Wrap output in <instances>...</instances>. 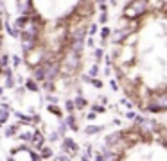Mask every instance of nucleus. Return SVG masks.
Listing matches in <instances>:
<instances>
[{"label":"nucleus","instance_id":"obj_22","mask_svg":"<svg viewBox=\"0 0 167 161\" xmlns=\"http://www.w3.org/2000/svg\"><path fill=\"white\" fill-rule=\"evenodd\" d=\"M6 30H7V32H9V34H11L13 38H20V30L13 29V25H11L9 22H6Z\"/></svg>","mask_w":167,"mask_h":161},{"label":"nucleus","instance_id":"obj_33","mask_svg":"<svg viewBox=\"0 0 167 161\" xmlns=\"http://www.w3.org/2000/svg\"><path fill=\"white\" fill-rule=\"evenodd\" d=\"M97 30H99V27H97V23H90V29H88V32H90V36H92V34H95Z\"/></svg>","mask_w":167,"mask_h":161},{"label":"nucleus","instance_id":"obj_35","mask_svg":"<svg viewBox=\"0 0 167 161\" xmlns=\"http://www.w3.org/2000/svg\"><path fill=\"white\" fill-rule=\"evenodd\" d=\"M13 65L20 66V65H22V58H20V56H13Z\"/></svg>","mask_w":167,"mask_h":161},{"label":"nucleus","instance_id":"obj_40","mask_svg":"<svg viewBox=\"0 0 167 161\" xmlns=\"http://www.w3.org/2000/svg\"><path fill=\"white\" fill-rule=\"evenodd\" d=\"M81 80H83V82H92V79L88 77L86 73H83V75H81Z\"/></svg>","mask_w":167,"mask_h":161},{"label":"nucleus","instance_id":"obj_36","mask_svg":"<svg viewBox=\"0 0 167 161\" xmlns=\"http://www.w3.org/2000/svg\"><path fill=\"white\" fill-rule=\"evenodd\" d=\"M108 22V15L106 13H101V16H99V23H106Z\"/></svg>","mask_w":167,"mask_h":161},{"label":"nucleus","instance_id":"obj_9","mask_svg":"<svg viewBox=\"0 0 167 161\" xmlns=\"http://www.w3.org/2000/svg\"><path fill=\"white\" fill-rule=\"evenodd\" d=\"M61 145H63V150H66V152H70V154H76V150H77V143H76L72 138H68V136L63 138V143H61Z\"/></svg>","mask_w":167,"mask_h":161},{"label":"nucleus","instance_id":"obj_34","mask_svg":"<svg viewBox=\"0 0 167 161\" xmlns=\"http://www.w3.org/2000/svg\"><path fill=\"white\" fill-rule=\"evenodd\" d=\"M42 84H43V88L47 90V91H51V90L54 88V82H49V80H43Z\"/></svg>","mask_w":167,"mask_h":161},{"label":"nucleus","instance_id":"obj_25","mask_svg":"<svg viewBox=\"0 0 167 161\" xmlns=\"http://www.w3.org/2000/svg\"><path fill=\"white\" fill-rule=\"evenodd\" d=\"M65 109H66V115H74V111H76V108H74V102L68 99V100H65Z\"/></svg>","mask_w":167,"mask_h":161},{"label":"nucleus","instance_id":"obj_54","mask_svg":"<svg viewBox=\"0 0 167 161\" xmlns=\"http://www.w3.org/2000/svg\"><path fill=\"white\" fill-rule=\"evenodd\" d=\"M0 23H2V20H0Z\"/></svg>","mask_w":167,"mask_h":161},{"label":"nucleus","instance_id":"obj_3","mask_svg":"<svg viewBox=\"0 0 167 161\" xmlns=\"http://www.w3.org/2000/svg\"><path fill=\"white\" fill-rule=\"evenodd\" d=\"M43 68H45V75H43V80H49V82H54V79L59 75V61H45L43 63Z\"/></svg>","mask_w":167,"mask_h":161},{"label":"nucleus","instance_id":"obj_6","mask_svg":"<svg viewBox=\"0 0 167 161\" xmlns=\"http://www.w3.org/2000/svg\"><path fill=\"white\" fill-rule=\"evenodd\" d=\"M31 143L32 147L36 149V150H42L45 147V136L42 134V131H34L32 132V140H31Z\"/></svg>","mask_w":167,"mask_h":161},{"label":"nucleus","instance_id":"obj_37","mask_svg":"<svg viewBox=\"0 0 167 161\" xmlns=\"http://www.w3.org/2000/svg\"><path fill=\"white\" fill-rule=\"evenodd\" d=\"M120 104H122V106H126L128 109H133V106H131V102L128 100V99H122V100H120Z\"/></svg>","mask_w":167,"mask_h":161},{"label":"nucleus","instance_id":"obj_38","mask_svg":"<svg viewBox=\"0 0 167 161\" xmlns=\"http://www.w3.org/2000/svg\"><path fill=\"white\" fill-rule=\"evenodd\" d=\"M65 132H66V125L61 124V125H59V129H58V134H59V136H63Z\"/></svg>","mask_w":167,"mask_h":161},{"label":"nucleus","instance_id":"obj_20","mask_svg":"<svg viewBox=\"0 0 167 161\" xmlns=\"http://www.w3.org/2000/svg\"><path fill=\"white\" fill-rule=\"evenodd\" d=\"M52 149L51 147H43V149H42V150H40V158H42V159H49V158H52Z\"/></svg>","mask_w":167,"mask_h":161},{"label":"nucleus","instance_id":"obj_31","mask_svg":"<svg viewBox=\"0 0 167 161\" xmlns=\"http://www.w3.org/2000/svg\"><path fill=\"white\" fill-rule=\"evenodd\" d=\"M90 84H94L97 90H101L102 86H104V82H102V80H99V79H92V82H90Z\"/></svg>","mask_w":167,"mask_h":161},{"label":"nucleus","instance_id":"obj_7","mask_svg":"<svg viewBox=\"0 0 167 161\" xmlns=\"http://www.w3.org/2000/svg\"><path fill=\"white\" fill-rule=\"evenodd\" d=\"M124 138V132L122 131H117V132H111V134H108L106 136V147H113L117 145V143H120Z\"/></svg>","mask_w":167,"mask_h":161},{"label":"nucleus","instance_id":"obj_53","mask_svg":"<svg viewBox=\"0 0 167 161\" xmlns=\"http://www.w3.org/2000/svg\"><path fill=\"white\" fill-rule=\"evenodd\" d=\"M0 129H2V124H0Z\"/></svg>","mask_w":167,"mask_h":161},{"label":"nucleus","instance_id":"obj_21","mask_svg":"<svg viewBox=\"0 0 167 161\" xmlns=\"http://www.w3.org/2000/svg\"><path fill=\"white\" fill-rule=\"evenodd\" d=\"M47 111H49V113H52V115H56V117H63V111L59 109L58 106H52V104H49V106H47Z\"/></svg>","mask_w":167,"mask_h":161},{"label":"nucleus","instance_id":"obj_17","mask_svg":"<svg viewBox=\"0 0 167 161\" xmlns=\"http://www.w3.org/2000/svg\"><path fill=\"white\" fill-rule=\"evenodd\" d=\"M72 102H74V108H76V109H83V108H86V106H88L86 99H83L81 95H77Z\"/></svg>","mask_w":167,"mask_h":161},{"label":"nucleus","instance_id":"obj_18","mask_svg":"<svg viewBox=\"0 0 167 161\" xmlns=\"http://www.w3.org/2000/svg\"><path fill=\"white\" fill-rule=\"evenodd\" d=\"M32 132H34V131H23V132H18L16 136H18V140H20V141L29 143L31 140H32Z\"/></svg>","mask_w":167,"mask_h":161},{"label":"nucleus","instance_id":"obj_46","mask_svg":"<svg viewBox=\"0 0 167 161\" xmlns=\"http://www.w3.org/2000/svg\"><path fill=\"white\" fill-rule=\"evenodd\" d=\"M95 161H102V158H101V154H97V156H95Z\"/></svg>","mask_w":167,"mask_h":161},{"label":"nucleus","instance_id":"obj_13","mask_svg":"<svg viewBox=\"0 0 167 161\" xmlns=\"http://www.w3.org/2000/svg\"><path fill=\"white\" fill-rule=\"evenodd\" d=\"M27 23H29V16H18V18L15 20V27H13V29H16V30H20V32H22V29L27 25Z\"/></svg>","mask_w":167,"mask_h":161},{"label":"nucleus","instance_id":"obj_28","mask_svg":"<svg viewBox=\"0 0 167 161\" xmlns=\"http://www.w3.org/2000/svg\"><path fill=\"white\" fill-rule=\"evenodd\" d=\"M45 99H47V102H49V104H52V106H58V100H59V99H58L56 95H47Z\"/></svg>","mask_w":167,"mask_h":161},{"label":"nucleus","instance_id":"obj_43","mask_svg":"<svg viewBox=\"0 0 167 161\" xmlns=\"http://www.w3.org/2000/svg\"><path fill=\"white\" fill-rule=\"evenodd\" d=\"M23 91H25V88H23V86H18V88H16V95L20 97L23 93Z\"/></svg>","mask_w":167,"mask_h":161},{"label":"nucleus","instance_id":"obj_49","mask_svg":"<svg viewBox=\"0 0 167 161\" xmlns=\"http://www.w3.org/2000/svg\"><path fill=\"white\" fill-rule=\"evenodd\" d=\"M2 91H4V88H2V86H0V95H2Z\"/></svg>","mask_w":167,"mask_h":161},{"label":"nucleus","instance_id":"obj_26","mask_svg":"<svg viewBox=\"0 0 167 161\" xmlns=\"http://www.w3.org/2000/svg\"><path fill=\"white\" fill-rule=\"evenodd\" d=\"M92 113H95V115H101V113H106V108H104V106H101V104H94V106H92Z\"/></svg>","mask_w":167,"mask_h":161},{"label":"nucleus","instance_id":"obj_8","mask_svg":"<svg viewBox=\"0 0 167 161\" xmlns=\"http://www.w3.org/2000/svg\"><path fill=\"white\" fill-rule=\"evenodd\" d=\"M99 154H101L102 161H119V154L113 152V150H111V149H108L106 145L102 147V150Z\"/></svg>","mask_w":167,"mask_h":161},{"label":"nucleus","instance_id":"obj_47","mask_svg":"<svg viewBox=\"0 0 167 161\" xmlns=\"http://www.w3.org/2000/svg\"><path fill=\"white\" fill-rule=\"evenodd\" d=\"M7 161H16L15 158H7Z\"/></svg>","mask_w":167,"mask_h":161},{"label":"nucleus","instance_id":"obj_5","mask_svg":"<svg viewBox=\"0 0 167 161\" xmlns=\"http://www.w3.org/2000/svg\"><path fill=\"white\" fill-rule=\"evenodd\" d=\"M16 7H18V11L22 13V16H32L34 13H36L34 4L29 2V0H25V2H16Z\"/></svg>","mask_w":167,"mask_h":161},{"label":"nucleus","instance_id":"obj_23","mask_svg":"<svg viewBox=\"0 0 167 161\" xmlns=\"http://www.w3.org/2000/svg\"><path fill=\"white\" fill-rule=\"evenodd\" d=\"M86 75L90 77V79H97V75H99V66L92 65V66H90V72H88Z\"/></svg>","mask_w":167,"mask_h":161},{"label":"nucleus","instance_id":"obj_10","mask_svg":"<svg viewBox=\"0 0 167 161\" xmlns=\"http://www.w3.org/2000/svg\"><path fill=\"white\" fill-rule=\"evenodd\" d=\"M63 124L66 125V129H72L74 132L79 131V125L76 124V117H74V115H66V118H65V122H63Z\"/></svg>","mask_w":167,"mask_h":161},{"label":"nucleus","instance_id":"obj_16","mask_svg":"<svg viewBox=\"0 0 167 161\" xmlns=\"http://www.w3.org/2000/svg\"><path fill=\"white\" fill-rule=\"evenodd\" d=\"M102 131H104V127H102V125H86V127H85V134H88V136H90V134L102 132Z\"/></svg>","mask_w":167,"mask_h":161},{"label":"nucleus","instance_id":"obj_19","mask_svg":"<svg viewBox=\"0 0 167 161\" xmlns=\"http://www.w3.org/2000/svg\"><path fill=\"white\" fill-rule=\"evenodd\" d=\"M25 90H29V91H34V93H38L40 91V84H36L32 79H27L25 80V86H23Z\"/></svg>","mask_w":167,"mask_h":161},{"label":"nucleus","instance_id":"obj_32","mask_svg":"<svg viewBox=\"0 0 167 161\" xmlns=\"http://www.w3.org/2000/svg\"><path fill=\"white\" fill-rule=\"evenodd\" d=\"M97 6L101 9V13H106V11H108V4H106V2H97Z\"/></svg>","mask_w":167,"mask_h":161},{"label":"nucleus","instance_id":"obj_52","mask_svg":"<svg viewBox=\"0 0 167 161\" xmlns=\"http://www.w3.org/2000/svg\"><path fill=\"white\" fill-rule=\"evenodd\" d=\"M0 79H2V73H0Z\"/></svg>","mask_w":167,"mask_h":161},{"label":"nucleus","instance_id":"obj_48","mask_svg":"<svg viewBox=\"0 0 167 161\" xmlns=\"http://www.w3.org/2000/svg\"><path fill=\"white\" fill-rule=\"evenodd\" d=\"M81 161H90V159H86V158H81Z\"/></svg>","mask_w":167,"mask_h":161},{"label":"nucleus","instance_id":"obj_14","mask_svg":"<svg viewBox=\"0 0 167 161\" xmlns=\"http://www.w3.org/2000/svg\"><path fill=\"white\" fill-rule=\"evenodd\" d=\"M130 34V29L128 30H124V29H117L115 32H113V43H120L124 38Z\"/></svg>","mask_w":167,"mask_h":161},{"label":"nucleus","instance_id":"obj_2","mask_svg":"<svg viewBox=\"0 0 167 161\" xmlns=\"http://www.w3.org/2000/svg\"><path fill=\"white\" fill-rule=\"evenodd\" d=\"M79 66H81L79 56H74L70 52H66V56L63 58V61L59 63V72H63L65 75H74V73L79 70Z\"/></svg>","mask_w":167,"mask_h":161},{"label":"nucleus","instance_id":"obj_39","mask_svg":"<svg viewBox=\"0 0 167 161\" xmlns=\"http://www.w3.org/2000/svg\"><path fill=\"white\" fill-rule=\"evenodd\" d=\"M135 117H137V113H135V111H128V113H126V118H130V120H133Z\"/></svg>","mask_w":167,"mask_h":161},{"label":"nucleus","instance_id":"obj_24","mask_svg":"<svg viewBox=\"0 0 167 161\" xmlns=\"http://www.w3.org/2000/svg\"><path fill=\"white\" fill-rule=\"evenodd\" d=\"M104 58V50L102 48H94V59H95V65Z\"/></svg>","mask_w":167,"mask_h":161},{"label":"nucleus","instance_id":"obj_45","mask_svg":"<svg viewBox=\"0 0 167 161\" xmlns=\"http://www.w3.org/2000/svg\"><path fill=\"white\" fill-rule=\"evenodd\" d=\"M111 88L115 90V91H117V90H119V86H117V82H115V80H111Z\"/></svg>","mask_w":167,"mask_h":161},{"label":"nucleus","instance_id":"obj_51","mask_svg":"<svg viewBox=\"0 0 167 161\" xmlns=\"http://www.w3.org/2000/svg\"><path fill=\"white\" fill-rule=\"evenodd\" d=\"M0 47H2V38H0Z\"/></svg>","mask_w":167,"mask_h":161},{"label":"nucleus","instance_id":"obj_12","mask_svg":"<svg viewBox=\"0 0 167 161\" xmlns=\"http://www.w3.org/2000/svg\"><path fill=\"white\" fill-rule=\"evenodd\" d=\"M18 129H20V122H18V124L9 125V127H6L4 136H6V138H13V136H16V134H18Z\"/></svg>","mask_w":167,"mask_h":161},{"label":"nucleus","instance_id":"obj_15","mask_svg":"<svg viewBox=\"0 0 167 161\" xmlns=\"http://www.w3.org/2000/svg\"><path fill=\"white\" fill-rule=\"evenodd\" d=\"M15 117L18 118V122H20V124H23V122H25V124H32V122H34V117L23 115V113H20V111H16V113H15Z\"/></svg>","mask_w":167,"mask_h":161},{"label":"nucleus","instance_id":"obj_4","mask_svg":"<svg viewBox=\"0 0 167 161\" xmlns=\"http://www.w3.org/2000/svg\"><path fill=\"white\" fill-rule=\"evenodd\" d=\"M149 104L155 106V108H158L160 111H165L167 109V95L164 91H160V93H153V97L149 99Z\"/></svg>","mask_w":167,"mask_h":161},{"label":"nucleus","instance_id":"obj_50","mask_svg":"<svg viewBox=\"0 0 167 161\" xmlns=\"http://www.w3.org/2000/svg\"><path fill=\"white\" fill-rule=\"evenodd\" d=\"M2 56H4V54H2V52H0V59H2ZM0 73H2V72H0Z\"/></svg>","mask_w":167,"mask_h":161},{"label":"nucleus","instance_id":"obj_1","mask_svg":"<svg viewBox=\"0 0 167 161\" xmlns=\"http://www.w3.org/2000/svg\"><path fill=\"white\" fill-rule=\"evenodd\" d=\"M147 13V2L145 0H138V2H130L126 9H124V16L130 18L133 22H137L140 16H144Z\"/></svg>","mask_w":167,"mask_h":161},{"label":"nucleus","instance_id":"obj_44","mask_svg":"<svg viewBox=\"0 0 167 161\" xmlns=\"http://www.w3.org/2000/svg\"><path fill=\"white\" fill-rule=\"evenodd\" d=\"M86 118H88V120H94V118H95V113H92V111H90V113L86 115Z\"/></svg>","mask_w":167,"mask_h":161},{"label":"nucleus","instance_id":"obj_29","mask_svg":"<svg viewBox=\"0 0 167 161\" xmlns=\"http://www.w3.org/2000/svg\"><path fill=\"white\" fill-rule=\"evenodd\" d=\"M111 34V29L110 27H102V30H101V36H102V41H106V38Z\"/></svg>","mask_w":167,"mask_h":161},{"label":"nucleus","instance_id":"obj_11","mask_svg":"<svg viewBox=\"0 0 167 161\" xmlns=\"http://www.w3.org/2000/svg\"><path fill=\"white\" fill-rule=\"evenodd\" d=\"M9 115H11L9 106H7V102H4V104H2V108H0V124H2V125L9 120Z\"/></svg>","mask_w":167,"mask_h":161},{"label":"nucleus","instance_id":"obj_41","mask_svg":"<svg viewBox=\"0 0 167 161\" xmlns=\"http://www.w3.org/2000/svg\"><path fill=\"white\" fill-rule=\"evenodd\" d=\"M56 159H58V161H72L70 158H68V156H58Z\"/></svg>","mask_w":167,"mask_h":161},{"label":"nucleus","instance_id":"obj_42","mask_svg":"<svg viewBox=\"0 0 167 161\" xmlns=\"http://www.w3.org/2000/svg\"><path fill=\"white\" fill-rule=\"evenodd\" d=\"M85 45H88V47H94V38H88V39H86V41H85Z\"/></svg>","mask_w":167,"mask_h":161},{"label":"nucleus","instance_id":"obj_30","mask_svg":"<svg viewBox=\"0 0 167 161\" xmlns=\"http://www.w3.org/2000/svg\"><path fill=\"white\" fill-rule=\"evenodd\" d=\"M29 156H31V161H42V158H40V154H38L36 150H32V149L29 150Z\"/></svg>","mask_w":167,"mask_h":161},{"label":"nucleus","instance_id":"obj_27","mask_svg":"<svg viewBox=\"0 0 167 161\" xmlns=\"http://www.w3.org/2000/svg\"><path fill=\"white\" fill-rule=\"evenodd\" d=\"M59 136L58 131H51V134H49V138H45V140H49V141H52V143H56V141H59Z\"/></svg>","mask_w":167,"mask_h":161}]
</instances>
